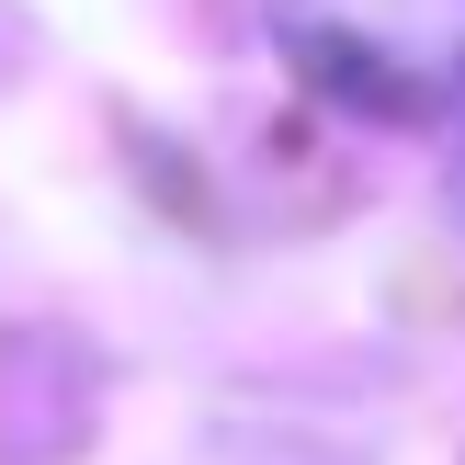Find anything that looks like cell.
<instances>
[{"label":"cell","mask_w":465,"mask_h":465,"mask_svg":"<svg viewBox=\"0 0 465 465\" xmlns=\"http://www.w3.org/2000/svg\"><path fill=\"white\" fill-rule=\"evenodd\" d=\"M272 45L307 91L386 125L465 103V0H262Z\"/></svg>","instance_id":"6da1fadb"},{"label":"cell","mask_w":465,"mask_h":465,"mask_svg":"<svg viewBox=\"0 0 465 465\" xmlns=\"http://www.w3.org/2000/svg\"><path fill=\"white\" fill-rule=\"evenodd\" d=\"M454 227H465V159H454Z\"/></svg>","instance_id":"7a4b0ae2"}]
</instances>
